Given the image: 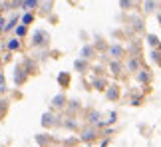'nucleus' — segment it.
Here are the masks:
<instances>
[{"instance_id": "nucleus-17", "label": "nucleus", "mask_w": 161, "mask_h": 147, "mask_svg": "<svg viewBox=\"0 0 161 147\" xmlns=\"http://www.w3.org/2000/svg\"><path fill=\"white\" fill-rule=\"evenodd\" d=\"M127 68L131 70V72H137V70H139V60H137V58H131V60L127 62Z\"/></svg>"}, {"instance_id": "nucleus-13", "label": "nucleus", "mask_w": 161, "mask_h": 147, "mask_svg": "<svg viewBox=\"0 0 161 147\" xmlns=\"http://www.w3.org/2000/svg\"><path fill=\"white\" fill-rule=\"evenodd\" d=\"M137 79H139L141 84H147V82L151 79V74L147 72V70H139V74H137Z\"/></svg>"}, {"instance_id": "nucleus-25", "label": "nucleus", "mask_w": 161, "mask_h": 147, "mask_svg": "<svg viewBox=\"0 0 161 147\" xmlns=\"http://www.w3.org/2000/svg\"><path fill=\"white\" fill-rule=\"evenodd\" d=\"M4 28H6V18H4V16H0V36L4 34Z\"/></svg>"}, {"instance_id": "nucleus-19", "label": "nucleus", "mask_w": 161, "mask_h": 147, "mask_svg": "<svg viewBox=\"0 0 161 147\" xmlns=\"http://www.w3.org/2000/svg\"><path fill=\"white\" fill-rule=\"evenodd\" d=\"M92 56H94V50H92L90 46H86L84 50H82V58H84V60H90Z\"/></svg>"}, {"instance_id": "nucleus-22", "label": "nucleus", "mask_w": 161, "mask_h": 147, "mask_svg": "<svg viewBox=\"0 0 161 147\" xmlns=\"http://www.w3.org/2000/svg\"><path fill=\"white\" fill-rule=\"evenodd\" d=\"M151 58H153V60H155V62L161 66V52H159V48H155V50L151 52Z\"/></svg>"}, {"instance_id": "nucleus-18", "label": "nucleus", "mask_w": 161, "mask_h": 147, "mask_svg": "<svg viewBox=\"0 0 161 147\" xmlns=\"http://www.w3.org/2000/svg\"><path fill=\"white\" fill-rule=\"evenodd\" d=\"M6 112H8V100H0V119L6 115Z\"/></svg>"}, {"instance_id": "nucleus-5", "label": "nucleus", "mask_w": 161, "mask_h": 147, "mask_svg": "<svg viewBox=\"0 0 161 147\" xmlns=\"http://www.w3.org/2000/svg\"><path fill=\"white\" fill-rule=\"evenodd\" d=\"M20 48H22L20 38H10L8 42H6V50H8V52H18Z\"/></svg>"}, {"instance_id": "nucleus-6", "label": "nucleus", "mask_w": 161, "mask_h": 147, "mask_svg": "<svg viewBox=\"0 0 161 147\" xmlns=\"http://www.w3.org/2000/svg\"><path fill=\"white\" fill-rule=\"evenodd\" d=\"M18 24H20V16H18V14H14V16L10 18V20H6V28H4V34H6V32H10V30H14V28L18 26Z\"/></svg>"}, {"instance_id": "nucleus-21", "label": "nucleus", "mask_w": 161, "mask_h": 147, "mask_svg": "<svg viewBox=\"0 0 161 147\" xmlns=\"http://www.w3.org/2000/svg\"><path fill=\"white\" fill-rule=\"evenodd\" d=\"M145 12H155V0H145Z\"/></svg>"}, {"instance_id": "nucleus-27", "label": "nucleus", "mask_w": 161, "mask_h": 147, "mask_svg": "<svg viewBox=\"0 0 161 147\" xmlns=\"http://www.w3.org/2000/svg\"><path fill=\"white\" fill-rule=\"evenodd\" d=\"M84 139H94V131L92 129H88V131H84V135H82Z\"/></svg>"}, {"instance_id": "nucleus-1", "label": "nucleus", "mask_w": 161, "mask_h": 147, "mask_svg": "<svg viewBox=\"0 0 161 147\" xmlns=\"http://www.w3.org/2000/svg\"><path fill=\"white\" fill-rule=\"evenodd\" d=\"M30 44H32L34 48H46L48 44H50V34L46 32V30H36V32L32 34V40H30Z\"/></svg>"}, {"instance_id": "nucleus-2", "label": "nucleus", "mask_w": 161, "mask_h": 147, "mask_svg": "<svg viewBox=\"0 0 161 147\" xmlns=\"http://www.w3.org/2000/svg\"><path fill=\"white\" fill-rule=\"evenodd\" d=\"M28 76L30 74L26 72V68H24V64H18L16 68H14V85H24L26 84V79H28Z\"/></svg>"}, {"instance_id": "nucleus-10", "label": "nucleus", "mask_w": 161, "mask_h": 147, "mask_svg": "<svg viewBox=\"0 0 161 147\" xmlns=\"http://www.w3.org/2000/svg\"><path fill=\"white\" fill-rule=\"evenodd\" d=\"M42 125H44V127H52V125H56V115H52V113H44V115H42Z\"/></svg>"}, {"instance_id": "nucleus-9", "label": "nucleus", "mask_w": 161, "mask_h": 147, "mask_svg": "<svg viewBox=\"0 0 161 147\" xmlns=\"http://www.w3.org/2000/svg\"><path fill=\"white\" fill-rule=\"evenodd\" d=\"M36 20V14H34V10H28V12H24V14L20 16V22L22 24H26V26H30Z\"/></svg>"}, {"instance_id": "nucleus-16", "label": "nucleus", "mask_w": 161, "mask_h": 147, "mask_svg": "<svg viewBox=\"0 0 161 147\" xmlns=\"http://www.w3.org/2000/svg\"><path fill=\"white\" fill-rule=\"evenodd\" d=\"M109 54H111L114 58H121L123 48H121V46H111V48H109Z\"/></svg>"}, {"instance_id": "nucleus-4", "label": "nucleus", "mask_w": 161, "mask_h": 147, "mask_svg": "<svg viewBox=\"0 0 161 147\" xmlns=\"http://www.w3.org/2000/svg\"><path fill=\"white\" fill-rule=\"evenodd\" d=\"M40 4H42V0H22V10L24 12L36 10V8H40Z\"/></svg>"}, {"instance_id": "nucleus-11", "label": "nucleus", "mask_w": 161, "mask_h": 147, "mask_svg": "<svg viewBox=\"0 0 161 147\" xmlns=\"http://www.w3.org/2000/svg\"><path fill=\"white\" fill-rule=\"evenodd\" d=\"M14 32H16V38H26V34H28V26L26 24H18V26L14 28Z\"/></svg>"}, {"instance_id": "nucleus-14", "label": "nucleus", "mask_w": 161, "mask_h": 147, "mask_svg": "<svg viewBox=\"0 0 161 147\" xmlns=\"http://www.w3.org/2000/svg\"><path fill=\"white\" fill-rule=\"evenodd\" d=\"M6 91H8V85H6V76H4V72L0 70V95H4Z\"/></svg>"}, {"instance_id": "nucleus-8", "label": "nucleus", "mask_w": 161, "mask_h": 147, "mask_svg": "<svg viewBox=\"0 0 161 147\" xmlns=\"http://www.w3.org/2000/svg\"><path fill=\"white\" fill-rule=\"evenodd\" d=\"M106 95H108V100H109V101H115L117 97H119V88H117L115 84H114V85H109L108 91H106Z\"/></svg>"}, {"instance_id": "nucleus-3", "label": "nucleus", "mask_w": 161, "mask_h": 147, "mask_svg": "<svg viewBox=\"0 0 161 147\" xmlns=\"http://www.w3.org/2000/svg\"><path fill=\"white\" fill-rule=\"evenodd\" d=\"M24 68H26V72L30 74V76H34V74H38V62H34L32 58H24Z\"/></svg>"}, {"instance_id": "nucleus-12", "label": "nucleus", "mask_w": 161, "mask_h": 147, "mask_svg": "<svg viewBox=\"0 0 161 147\" xmlns=\"http://www.w3.org/2000/svg\"><path fill=\"white\" fill-rule=\"evenodd\" d=\"M66 106V97H64V94H58L52 100V107H64Z\"/></svg>"}, {"instance_id": "nucleus-23", "label": "nucleus", "mask_w": 161, "mask_h": 147, "mask_svg": "<svg viewBox=\"0 0 161 147\" xmlns=\"http://www.w3.org/2000/svg\"><path fill=\"white\" fill-rule=\"evenodd\" d=\"M96 90H106V79H96Z\"/></svg>"}, {"instance_id": "nucleus-29", "label": "nucleus", "mask_w": 161, "mask_h": 147, "mask_svg": "<svg viewBox=\"0 0 161 147\" xmlns=\"http://www.w3.org/2000/svg\"><path fill=\"white\" fill-rule=\"evenodd\" d=\"M0 16H2V10H0Z\"/></svg>"}, {"instance_id": "nucleus-26", "label": "nucleus", "mask_w": 161, "mask_h": 147, "mask_svg": "<svg viewBox=\"0 0 161 147\" xmlns=\"http://www.w3.org/2000/svg\"><path fill=\"white\" fill-rule=\"evenodd\" d=\"M119 2H121V8H123V10L131 8V0H119Z\"/></svg>"}, {"instance_id": "nucleus-24", "label": "nucleus", "mask_w": 161, "mask_h": 147, "mask_svg": "<svg viewBox=\"0 0 161 147\" xmlns=\"http://www.w3.org/2000/svg\"><path fill=\"white\" fill-rule=\"evenodd\" d=\"M111 72H114V74H119L121 72V66L117 64V62H111Z\"/></svg>"}, {"instance_id": "nucleus-28", "label": "nucleus", "mask_w": 161, "mask_h": 147, "mask_svg": "<svg viewBox=\"0 0 161 147\" xmlns=\"http://www.w3.org/2000/svg\"><path fill=\"white\" fill-rule=\"evenodd\" d=\"M159 24H161V14H159Z\"/></svg>"}, {"instance_id": "nucleus-7", "label": "nucleus", "mask_w": 161, "mask_h": 147, "mask_svg": "<svg viewBox=\"0 0 161 147\" xmlns=\"http://www.w3.org/2000/svg\"><path fill=\"white\" fill-rule=\"evenodd\" d=\"M70 82H72V76L68 72H60L58 74V84L62 85V88H68L70 85Z\"/></svg>"}, {"instance_id": "nucleus-20", "label": "nucleus", "mask_w": 161, "mask_h": 147, "mask_svg": "<svg viewBox=\"0 0 161 147\" xmlns=\"http://www.w3.org/2000/svg\"><path fill=\"white\" fill-rule=\"evenodd\" d=\"M147 42H149V46H153V48H159V40H157V36L149 34V36H147Z\"/></svg>"}, {"instance_id": "nucleus-15", "label": "nucleus", "mask_w": 161, "mask_h": 147, "mask_svg": "<svg viewBox=\"0 0 161 147\" xmlns=\"http://www.w3.org/2000/svg\"><path fill=\"white\" fill-rule=\"evenodd\" d=\"M74 68H76L78 72H86L88 70V62L82 58V60H76V64H74Z\"/></svg>"}]
</instances>
